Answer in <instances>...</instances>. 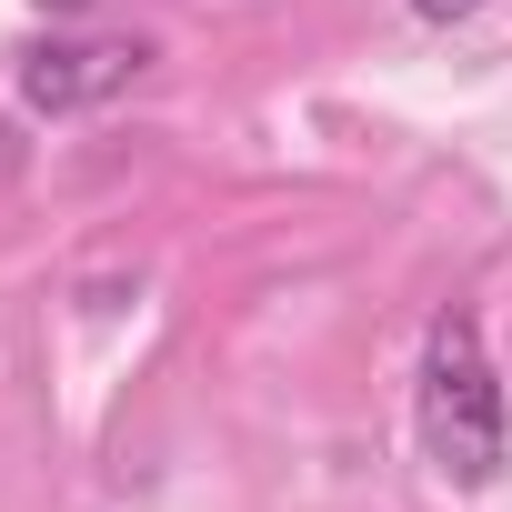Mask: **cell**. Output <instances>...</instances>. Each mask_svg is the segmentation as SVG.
<instances>
[{"label":"cell","instance_id":"cell-1","mask_svg":"<svg viewBox=\"0 0 512 512\" xmlns=\"http://www.w3.org/2000/svg\"><path fill=\"white\" fill-rule=\"evenodd\" d=\"M412 422H422V462H432L452 492H492V482H502V462H512V412H502V382H492L482 322H472L462 302L432 312V332H422Z\"/></svg>","mask_w":512,"mask_h":512},{"label":"cell","instance_id":"cell-2","mask_svg":"<svg viewBox=\"0 0 512 512\" xmlns=\"http://www.w3.org/2000/svg\"><path fill=\"white\" fill-rule=\"evenodd\" d=\"M141 71H151L141 41H41V51H21V101L61 121V111H91V101L131 91Z\"/></svg>","mask_w":512,"mask_h":512},{"label":"cell","instance_id":"cell-3","mask_svg":"<svg viewBox=\"0 0 512 512\" xmlns=\"http://www.w3.org/2000/svg\"><path fill=\"white\" fill-rule=\"evenodd\" d=\"M412 11H422V21H442V31H452V21H472V11H492V0H412Z\"/></svg>","mask_w":512,"mask_h":512},{"label":"cell","instance_id":"cell-4","mask_svg":"<svg viewBox=\"0 0 512 512\" xmlns=\"http://www.w3.org/2000/svg\"><path fill=\"white\" fill-rule=\"evenodd\" d=\"M41 11H51V21H81V11H101V0H41Z\"/></svg>","mask_w":512,"mask_h":512}]
</instances>
